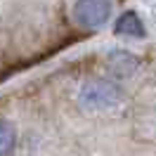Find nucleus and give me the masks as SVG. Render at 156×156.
Wrapping results in <instances>:
<instances>
[{
    "instance_id": "nucleus-1",
    "label": "nucleus",
    "mask_w": 156,
    "mask_h": 156,
    "mask_svg": "<svg viewBox=\"0 0 156 156\" xmlns=\"http://www.w3.org/2000/svg\"><path fill=\"white\" fill-rule=\"evenodd\" d=\"M111 14V2L109 0H78L73 7V19L78 26L85 29H97Z\"/></svg>"
},
{
    "instance_id": "nucleus-2",
    "label": "nucleus",
    "mask_w": 156,
    "mask_h": 156,
    "mask_svg": "<svg viewBox=\"0 0 156 156\" xmlns=\"http://www.w3.org/2000/svg\"><path fill=\"white\" fill-rule=\"evenodd\" d=\"M121 99V90L114 83H90L80 90V104L88 109L116 107Z\"/></svg>"
},
{
    "instance_id": "nucleus-3",
    "label": "nucleus",
    "mask_w": 156,
    "mask_h": 156,
    "mask_svg": "<svg viewBox=\"0 0 156 156\" xmlns=\"http://www.w3.org/2000/svg\"><path fill=\"white\" fill-rule=\"evenodd\" d=\"M109 66H111V73H114V76L128 78L137 69V59L133 57L130 52H111V55H109Z\"/></svg>"
},
{
    "instance_id": "nucleus-4",
    "label": "nucleus",
    "mask_w": 156,
    "mask_h": 156,
    "mask_svg": "<svg viewBox=\"0 0 156 156\" xmlns=\"http://www.w3.org/2000/svg\"><path fill=\"white\" fill-rule=\"evenodd\" d=\"M116 33L118 36H130V38H142L144 36V24L135 12H126L116 21Z\"/></svg>"
},
{
    "instance_id": "nucleus-5",
    "label": "nucleus",
    "mask_w": 156,
    "mask_h": 156,
    "mask_svg": "<svg viewBox=\"0 0 156 156\" xmlns=\"http://www.w3.org/2000/svg\"><path fill=\"white\" fill-rule=\"evenodd\" d=\"M14 140H17L14 126L7 123V121H0V156L10 154L12 149H14Z\"/></svg>"
}]
</instances>
